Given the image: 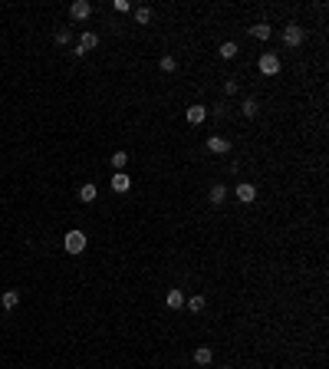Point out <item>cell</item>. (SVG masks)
Instances as JSON below:
<instances>
[{
  "label": "cell",
  "mask_w": 329,
  "mask_h": 369,
  "mask_svg": "<svg viewBox=\"0 0 329 369\" xmlns=\"http://www.w3.org/2000/svg\"><path fill=\"white\" fill-rule=\"evenodd\" d=\"M188 310H191V313H201V310H204V293H194V297L188 300Z\"/></svg>",
  "instance_id": "cell-18"
},
{
  "label": "cell",
  "mask_w": 329,
  "mask_h": 369,
  "mask_svg": "<svg viewBox=\"0 0 329 369\" xmlns=\"http://www.w3.org/2000/svg\"><path fill=\"white\" fill-rule=\"evenodd\" d=\"M112 165H116V172H126L128 155H126V152H116V155H112Z\"/></svg>",
  "instance_id": "cell-19"
},
{
  "label": "cell",
  "mask_w": 329,
  "mask_h": 369,
  "mask_svg": "<svg viewBox=\"0 0 329 369\" xmlns=\"http://www.w3.org/2000/svg\"><path fill=\"white\" fill-rule=\"evenodd\" d=\"M164 303L172 306V310H181V306H184V293H181V290H168V297H164Z\"/></svg>",
  "instance_id": "cell-13"
},
{
  "label": "cell",
  "mask_w": 329,
  "mask_h": 369,
  "mask_svg": "<svg viewBox=\"0 0 329 369\" xmlns=\"http://www.w3.org/2000/svg\"><path fill=\"white\" fill-rule=\"evenodd\" d=\"M224 93H228V96L237 93V79H228V83H224Z\"/></svg>",
  "instance_id": "cell-24"
},
{
  "label": "cell",
  "mask_w": 329,
  "mask_h": 369,
  "mask_svg": "<svg viewBox=\"0 0 329 369\" xmlns=\"http://www.w3.org/2000/svg\"><path fill=\"white\" fill-rule=\"evenodd\" d=\"M96 195H99V188H96V185H82V188H79V201H96Z\"/></svg>",
  "instance_id": "cell-17"
},
{
  "label": "cell",
  "mask_w": 329,
  "mask_h": 369,
  "mask_svg": "<svg viewBox=\"0 0 329 369\" xmlns=\"http://www.w3.org/2000/svg\"><path fill=\"white\" fill-rule=\"evenodd\" d=\"M240 112H244V116H247V119H254V116H257V112H260L257 99H244V102H240Z\"/></svg>",
  "instance_id": "cell-16"
},
{
  "label": "cell",
  "mask_w": 329,
  "mask_h": 369,
  "mask_svg": "<svg viewBox=\"0 0 329 369\" xmlns=\"http://www.w3.org/2000/svg\"><path fill=\"white\" fill-rule=\"evenodd\" d=\"M0 303H4V310H16V306H20V293H16V290H7L4 297H0Z\"/></svg>",
  "instance_id": "cell-12"
},
{
  "label": "cell",
  "mask_w": 329,
  "mask_h": 369,
  "mask_svg": "<svg viewBox=\"0 0 329 369\" xmlns=\"http://www.w3.org/2000/svg\"><path fill=\"white\" fill-rule=\"evenodd\" d=\"M208 152H214V155H228V152H230V142L220 139V135H214V139H208Z\"/></svg>",
  "instance_id": "cell-6"
},
{
  "label": "cell",
  "mask_w": 329,
  "mask_h": 369,
  "mask_svg": "<svg viewBox=\"0 0 329 369\" xmlns=\"http://www.w3.org/2000/svg\"><path fill=\"white\" fill-rule=\"evenodd\" d=\"M178 70V60L174 56H162V73H174Z\"/></svg>",
  "instance_id": "cell-21"
},
{
  "label": "cell",
  "mask_w": 329,
  "mask_h": 369,
  "mask_svg": "<svg viewBox=\"0 0 329 369\" xmlns=\"http://www.w3.org/2000/svg\"><path fill=\"white\" fill-rule=\"evenodd\" d=\"M194 362H198V366H211V362H214V349H211V346H198V349H194Z\"/></svg>",
  "instance_id": "cell-8"
},
{
  "label": "cell",
  "mask_w": 329,
  "mask_h": 369,
  "mask_svg": "<svg viewBox=\"0 0 329 369\" xmlns=\"http://www.w3.org/2000/svg\"><path fill=\"white\" fill-rule=\"evenodd\" d=\"M96 47H99V37H96V33H82V37H79V53H82V56H86L89 53V50H96Z\"/></svg>",
  "instance_id": "cell-7"
},
{
  "label": "cell",
  "mask_w": 329,
  "mask_h": 369,
  "mask_svg": "<svg viewBox=\"0 0 329 369\" xmlns=\"http://www.w3.org/2000/svg\"><path fill=\"white\" fill-rule=\"evenodd\" d=\"M112 7H116L118 14H128V10H132V0H116V4H112Z\"/></svg>",
  "instance_id": "cell-23"
},
{
  "label": "cell",
  "mask_w": 329,
  "mask_h": 369,
  "mask_svg": "<svg viewBox=\"0 0 329 369\" xmlns=\"http://www.w3.org/2000/svg\"><path fill=\"white\" fill-rule=\"evenodd\" d=\"M283 43H286V47H300V43H303V27L300 24H286L283 27Z\"/></svg>",
  "instance_id": "cell-3"
},
{
  "label": "cell",
  "mask_w": 329,
  "mask_h": 369,
  "mask_svg": "<svg viewBox=\"0 0 329 369\" xmlns=\"http://www.w3.org/2000/svg\"><path fill=\"white\" fill-rule=\"evenodd\" d=\"M224 369H230V366H224Z\"/></svg>",
  "instance_id": "cell-25"
},
{
  "label": "cell",
  "mask_w": 329,
  "mask_h": 369,
  "mask_svg": "<svg viewBox=\"0 0 329 369\" xmlns=\"http://www.w3.org/2000/svg\"><path fill=\"white\" fill-rule=\"evenodd\" d=\"M218 53H220V60H234V56L240 53V50H237V43H234V40H228V43H220V50H218Z\"/></svg>",
  "instance_id": "cell-14"
},
{
  "label": "cell",
  "mask_w": 329,
  "mask_h": 369,
  "mask_svg": "<svg viewBox=\"0 0 329 369\" xmlns=\"http://www.w3.org/2000/svg\"><path fill=\"white\" fill-rule=\"evenodd\" d=\"M63 247L70 254H82V247H86V234H82V231H70V234L63 237Z\"/></svg>",
  "instance_id": "cell-2"
},
{
  "label": "cell",
  "mask_w": 329,
  "mask_h": 369,
  "mask_svg": "<svg viewBox=\"0 0 329 369\" xmlns=\"http://www.w3.org/2000/svg\"><path fill=\"white\" fill-rule=\"evenodd\" d=\"M224 198H228V185L214 181L211 185V204H224Z\"/></svg>",
  "instance_id": "cell-11"
},
{
  "label": "cell",
  "mask_w": 329,
  "mask_h": 369,
  "mask_svg": "<svg viewBox=\"0 0 329 369\" xmlns=\"http://www.w3.org/2000/svg\"><path fill=\"white\" fill-rule=\"evenodd\" d=\"M70 40H72L70 27H60V30H56V43H60V47H66V43H70Z\"/></svg>",
  "instance_id": "cell-20"
},
{
  "label": "cell",
  "mask_w": 329,
  "mask_h": 369,
  "mask_svg": "<svg viewBox=\"0 0 329 369\" xmlns=\"http://www.w3.org/2000/svg\"><path fill=\"white\" fill-rule=\"evenodd\" d=\"M237 201H244V204L257 201V185H250V181H240V185H237Z\"/></svg>",
  "instance_id": "cell-4"
},
{
  "label": "cell",
  "mask_w": 329,
  "mask_h": 369,
  "mask_svg": "<svg viewBox=\"0 0 329 369\" xmlns=\"http://www.w3.org/2000/svg\"><path fill=\"white\" fill-rule=\"evenodd\" d=\"M89 14H92V7H89L86 0H72V7H70V17H72V20H86Z\"/></svg>",
  "instance_id": "cell-5"
},
{
  "label": "cell",
  "mask_w": 329,
  "mask_h": 369,
  "mask_svg": "<svg viewBox=\"0 0 329 369\" xmlns=\"http://www.w3.org/2000/svg\"><path fill=\"white\" fill-rule=\"evenodd\" d=\"M135 20H138V24H148V20H152V7H138V10H135Z\"/></svg>",
  "instance_id": "cell-22"
},
{
  "label": "cell",
  "mask_w": 329,
  "mask_h": 369,
  "mask_svg": "<svg viewBox=\"0 0 329 369\" xmlns=\"http://www.w3.org/2000/svg\"><path fill=\"white\" fill-rule=\"evenodd\" d=\"M257 70L264 73V76H276V73H280V56H276V53H264V56H260V63H257Z\"/></svg>",
  "instance_id": "cell-1"
},
{
  "label": "cell",
  "mask_w": 329,
  "mask_h": 369,
  "mask_svg": "<svg viewBox=\"0 0 329 369\" xmlns=\"http://www.w3.org/2000/svg\"><path fill=\"white\" fill-rule=\"evenodd\" d=\"M204 119H208V106H191V109H188V122H191V126H201Z\"/></svg>",
  "instance_id": "cell-9"
},
{
  "label": "cell",
  "mask_w": 329,
  "mask_h": 369,
  "mask_svg": "<svg viewBox=\"0 0 329 369\" xmlns=\"http://www.w3.org/2000/svg\"><path fill=\"white\" fill-rule=\"evenodd\" d=\"M112 188H116L118 195H122V191H128V188H132V178H128L126 172H116V178H112Z\"/></svg>",
  "instance_id": "cell-10"
},
{
  "label": "cell",
  "mask_w": 329,
  "mask_h": 369,
  "mask_svg": "<svg viewBox=\"0 0 329 369\" xmlns=\"http://www.w3.org/2000/svg\"><path fill=\"white\" fill-rule=\"evenodd\" d=\"M270 33H274V27H270V24H257V27H250V37H254V40H270Z\"/></svg>",
  "instance_id": "cell-15"
}]
</instances>
